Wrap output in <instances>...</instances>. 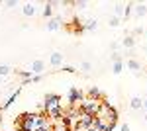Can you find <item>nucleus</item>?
Returning <instances> with one entry per match:
<instances>
[{"instance_id": "obj_1", "label": "nucleus", "mask_w": 147, "mask_h": 131, "mask_svg": "<svg viewBox=\"0 0 147 131\" xmlns=\"http://www.w3.org/2000/svg\"><path fill=\"white\" fill-rule=\"evenodd\" d=\"M94 118H96V120H100V121H104V123H112V121L118 120V114H116V110H114L110 104H102L100 112H98Z\"/></svg>"}, {"instance_id": "obj_2", "label": "nucleus", "mask_w": 147, "mask_h": 131, "mask_svg": "<svg viewBox=\"0 0 147 131\" xmlns=\"http://www.w3.org/2000/svg\"><path fill=\"white\" fill-rule=\"evenodd\" d=\"M100 102L98 100H90V98H86V100H80V110L84 112V114H90V116H96L98 112H100Z\"/></svg>"}, {"instance_id": "obj_3", "label": "nucleus", "mask_w": 147, "mask_h": 131, "mask_svg": "<svg viewBox=\"0 0 147 131\" xmlns=\"http://www.w3.org/2000/svg\"><path fill=\"white\" fill-rule=\"evenodd\" d=\"M43 108L45 112L53 108H61V96H57V94H47L45 96V102H43Z\"/></svg>"}, {"instance_id": "obj_4", "label": "nucleus", "mask_w": 147, "mask_h": 131, "mask_svg": "<svg viewBox=\"0 0 147 131\" xmlns=\"http://www.w3.org/2000/svg\"><path fill=\"white\" fill-rule=\"evenodd\" d=\"M49 65L51 67H63L65 65V55L61 53V51H53L51 53V57H49Z\"/></svg>"}, {"instance_id": "obj_5", "label": "nucleus", "mask_w": 147, "mask_h": 131, "mask_svg": "<svg viewBox=\"0 0 147 131\" xmlns=\"http://www.w3.org/2000/svg\"><path fill=\"white\" fill-rule=\"evenodd\" d=\"M30 73H32V75H43V73H45V61H43V59H35V61H32Z\"/></svg>"}, {"instance_id": "obj_6", "label": "nucleus", "mask_w": 147, "mask_h": 131, "mask_svg": "<svg viewBox=\"0 0 147 131\" xmlns=\"http://www.w3.org/2000/svg\"><path fill=\"white\" fill-rule=\"evenodd\" d=\"M61 24H63V18H61V16H55V18H51V20L45 24V28H47V32H57V30L61 28Z\"/></svg>"}, {"instance_id": "obj_7", "label": "nucleus", "mask_w": 147, "mask_h": 131, "mask_svg": "<svg viewBox=\"0 0 147 131\" xmlns=\"http://www.w3.org/2000/svg\"><path fill=\"white\" fill-rule=\"evenodd\" d=\"M35 12H37V6H35L34 2H26L22 8V14L26 16V18H32V16H35Z\"/></svg>"}, {"instance_id": "obj_8", "label": "nucleus", "mask_w": 147, "mask_h": 131, "mask_svg": "<svg viewBox=\"0 0 147 131\" xmlns=\"http://www.w3.org/2000/svg\"><path fill=\"white\" fill-rule=\"evenodd\" d=\"M80 98H82V94H80V90H77V86H73L71 90H69V102H71L73 106H75Z\"/></svg>"}, {"instance_id": "obj_9", "label": "nucleus", "mask_w": 147, "mask_h": 131, "mask_svg": "<svg viewBox=\"0 0 147 131\" xmlns=\"http://www.w3.org/2000/svg\"><path fill=\"white\" fill-rule=\"evenodd\" d=\"M125 67H127V69H129V71H134V73H139V71H141V63H139V61H137V59H134V57H131V59H127V61H125Z\"/></svg>"}, {"instance_id": "obj_10", "label": "nucleus", "mask_w": 147, "mask_h": 131, "mask_svg": "<svg viewBox=\"0 0 147 131\" xmlns=\"http://www.w3.org/2000/svg\"><path fill=\"white\" fill-rule=\"evenodd\" d=\"M147 14V4H134V16L136 18H143Z\"/></svg>"}, {"instance_id": "obj_11", "label": "nucleus", "mask_w": 147, "mask_h": 131, "mask_svg": "<svg viewBox=\"0 0 147 131\" xmlns=\"http://www.w3.org/2000/svg\"><path fill=\"white\" fill-rule=\"evenodd\" d=\"M129 108L131 110H141L143 108V98H141V96H131V100H129Z\"/></svg>"}, {"instance_id": "obj_12", "label": "nucleus", "mask_w": 147, "mask_h": 131, "mask_svg": "<svg viewBox=\"0 0 147 131\" xmlns=\"http://www.w3.org/2000/svg\"><path fill=\"white\" fill-rule=\"evenodd\" d=\"M124 14H125V4H114V14L112 16H116V18H120V20H124Z\"/></svg>"}, {"instance_id": "obj_13", "label": "nucleus", "mask_w": 147, "mask_h": 131, "mask_svg": "<svg viewBox=\"0 0 147 131\" xmlns=\"http://www.w3.org/2000/svg\"><path fill=\"white\" fill-rule=\"evenodd\" d=\"M122 47L124 49H134L136 47V37L134 35H125L124 39H122Z\"/></svg>"}, {"instance_id": "obj_14", "label": "nucleus", "mask_w": 147, "mask_h": 131, "mask_svg": "<svg viewBox=\"0 0 147 131\" xmlns=\"http://www.w3.org/2000/svg\"><path fill=\"white\" fill-rule=\"evenodd\" d=\"M41 16H43V18H49V20L53 18V2H47L45 6H43V10H41Z\"/></svg>"}, {"instance_id": "obj_15", "label": "nucleus", "mask_w": 147, "mask_h": 131, "mask_svg": "<svg viewBox=\"0 0 147 131\" xmlns=\"http://www.w3.org/2000/svg\"><path fill=\"white\" fill-rule=\"evenodd\" d=\"M88 98L90 100H100L102 98V90L98 86H92L90 90H88Z\"/></svg>"}, {"instance_id": "obj_16", "label": "nucleus", "mask_w": 147, "mask_h": 131, "mask_svg": "<svg viewBox=\"0 0 147 131\" xmlns=\"http://www.w3.org/2000/svg\"><path fill=\"white\" fill-rule=\"evenodd\" d=\"M96 28H98V22H96V20H86L84 26H82L84 32H96Z\"/></svg>"}, {"instance_id": "obj_17", "label": "nucleus", "mask_w": 147, "mask_h": 131, "mask_svg": "<svg viewBox=\"0 0 147 131\" xmlns=\"http://www.w3.org/2000/svg\"><path fill=\"white\" fill-rule=\"evenodd\" d=\"M18 94H20V88H18V90H16V92H12V96H10V98H8V102H4V106H2V110L10 108L12 104H14V102H16V98H18Z\"/></svg>"}, {"instance_id": "obj_18", "label": "nucleus", "mask_w": 147, "mask_h": 131, "mask_svg": "<svg viewBox=\"0 0 147 131\" xmlns=\"http://www.w3.org/2000/svg\"><path fill=\"white\" fill-rule=\"evenodd\" d=\"M12 71H14V69H12V67H8V65H0V78L8 77V75H10Z\"/></svg>"}, {"instance_id": "obj_19", "label": "nucleus", "mask_w": 147, "mask_h": 131, "mask_svg": "<svg viewBox=\"0 0 147 131\" xmlns=\"http://www.w3.org/2000/svg\"><path fill=\"white\" fill-rule=\"evenodd\" d=\"M47 114H49V116H51L53 120H59V118L63 116V112H61V108H53V110H49Z\"/></svg>"}, {"instance_id": "obj_20", "label": "nucleus", "mask_w": 147, "mask_h": 131, "mask_svg": "<svg viewBox=\"0 0 147 131\" xmlns=\"http://www.w3.org/2000/svg\"><path fill=\"white\" fill-rule=\"evenodd\" d=\"M120 24H122V20L116 18V16H110V18H108V26H110V28H118Z\"/></svg>"}, {"instance_id": "obj_21", "label": "nucleus", "mask_w": 147, "mask_h": 131, "mask_svg": "<svg viewBox=\"0 0 147 131\" xmlns=\"http://www.w3.org/2000/svg\"><path fill=\"white\" fill-rule=\"evenodd\" d=\"M80 71H82V73H90V71H92V65L88 63V61H84V63H80Z\"/></svg>"}, {"instance_id": "obj_22", "label": "nucleus", "mask_w": 147, "mask_h": 131, "mask_svg": "<svg viewBox=\"0 0 147 131\" xmlns=\"http://www.w3.org/2000/svg\"><path fill=\"white\" fill-rule=\"evenodd\" d=\"M75 6H77L79 10H86V8H88V2H86V0H80V2H75Z\"/></svg>"}, {"instance_id": "obj_23", "label": "nucleus", "mask_w": 147, "mask_h": 131, "mask_svg": "<svg viewBox=\"0 0 147 131\" xmlns=\"http://www.w3.org/2000/svg\"><path fill=\"white\" fill-rule=\"evenodd\" d=\"M4 6H6V8H16V6H18V0H6Z\"/></svg>"}, {"instance_id": "obj_24", "label": "nucleus", "mask_w": 147, "mask_h": 131, "mask_svg": "<svg viewBox=\"0 0 147 131\" xmlns=\"http://www.w3.org/2000/svg\"><path fill=\"white\" fill-rule=\"evenodd\" d=\"M41 78H43V75H34V77H32V82H39V80H41Z\"/></svg>"}, {"instance_id": "obj_25", "label": "nucleus", "mask_w": 147, "mask_h": 131, "mask_svg": "<svg viewBox=\"0 0 147 131\" xmlns=\"http://www.w3.org/2000/svg\"><path fill=\"white\" fill-rule=\"evenodd\" d=\"M120 131H129V125H127V123H122V125H120Z\"/></svg>"}, {"instance_id": "obj_26", "label": "nucleus", "mask_w": 147, "mask_h": 131, "mask_svg": "<svg viewBox=\"0 0 147 131\" xmlns=\"http://www.w3.org/2000/svg\"><path fill=\"white\" fill-rule=\"evenodd\" d=\"M134 33H136V35H139V33H143V28H139V26H137L136 30H134Z\"/></svg>"}, {"instance_id": "obj_27", "label": "nucleus", "mask_w": 147, "mask_h": 131, "mask_svg": "<svg viewBox=\"0 0 147 131\" xmlns=\"http://www.w3.org/2000/svg\"><path fill=\"white\" fill-rule=\"evenodd\" d=\"M55 131H67V127L63 125V127H55Z\"/></svg>"}, {"instance_id": "obj_28", "label": "nucleus", "mask_w": 147, "mask_h": 131, "mask_svg": "<svg viewBox=\"0 0 147 131\" xmlns=\"http://www.w3.org/2000/svg\"><path fill=\"white\" fill-rule=\"evenodd\" d=\"M143 108L147 110V96H145V98H143Z\"/></svg>"}, {"instance_id": "obj_29", "label": "nucleus", "mask_w": 147, "mask_h": 131, "mask_svg": "<svg viewBox=\"0 0 147 131\" xmlns=\"http://www.w3.org/2000/svg\"><path fill=\"white\" fill-rule=\"evenodd\" d=\"M2 88H4V80L0 78V90H2Z\"/></svg>"}, {"instance_id": "obj_30", "label": "nucleus", "mask_w": 147, "mask_h": 131, "mask_svg": "<svg viewBox=\"0 0 147 131\" xmlns=\"http://www.w3.org/2000/svg\"><path fill=\"white\" fill-rule=\"evenodd\" d=\"M145 120H147V114H145Z\"/></svg>"}]
</instances>
